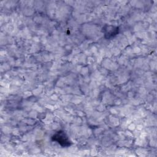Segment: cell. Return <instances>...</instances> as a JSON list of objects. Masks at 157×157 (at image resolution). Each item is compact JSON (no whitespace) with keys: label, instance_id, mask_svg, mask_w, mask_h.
<instances>
[{"label":"cell","instance_id":"1","mask_svg":"<svg viewBox=\"0 0 157 157\" xmlns=\"http://www.w3.org/2000/svg\"><path fill=\"white\" fill-rule=\"evenodd\" d=\"M53 141L57 142L63 147H67L71 145V141L64 131H58L52 137Z\"/></svg>","mask_w":157,"mask_h":157},{"label":"cell","instance_id":"2","mask_svg":"<svg viewBox=\"0 0 157 157\" xmlns=\"http://www.w3.org/2000/svg\"><path fill=\"white\" fill-rule=\"evenodd\" d=\"M102 32L104 33V37L107 39H110L118 34L119 28L113 25H105L102 27Z\"/></svg>","mask_w":157,"mask_h":157}]
</instances>
